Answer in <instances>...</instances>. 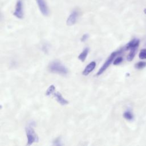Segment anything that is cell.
I'll use <instances>...</instances> for the list:
<instances>
[{"label": "cell", "mask_w": 146, "mask_h": 146, "mask_svg": "<svg viewBox=\"0 0 146 146\" xmlns=\"http://www.w3.org/2000/svg\"><path fill=\"white\" fill-rule=\"evenodd\" d=\"M49 70L54 73L65 75L68 73L67 68L58 61H53L48 66Z\"/></svg>", "instance_id": "6da1fadb"}, {"label": "cell", "mask_w": 146, "mask_h": 146, "mask_svg": "<svg viewBox=\"0 0 146 146\" xmlns=\"http://www.w3.org/2000/svg\"><path fill=\"white\" fill-rule=\"evenodd\" d=\"M34 125V123H31L26 127L25 129L26 136L27 138V145H30L33 144L34 143L37 142L38 140V137L36 134L35 133L33 128Z\"/></svg>", "instance_id": "7a4b0ae2"}, {"label": "cell", "mask_w": 146, "mask_h": 146, "mask_svg": "<svg viewBox=\"0 0 146 146\" xmlns=\"http://www.w3.org/2000/svg\"><path fill=\"white\" fill-rule=\"evenodd\" d=\"M96 67V62L94 61H92L91 62H90L84 68V71H83L82 74L84 76H87L91 72H92L94 68Z\"/></svg>", "instance_id": "9c48e42d"}, {"label": "cell", "mask_w": 146, "mask_h": 146, "mask_svg": "<svg viewBox=\"0 0 146 146\" xmlns=\"http://www.w3.org/2000/svg\"><path fill=\"white\" fill-rule=\"evenodd\" d=\"M55 90V87L54 85H51L47 88V90L46 92V95L47 96H50V95L54 94Z\"/></svg>", "instance_id": "4fadbf2b"}, {"label": "cell", "mask_w": 146, "mask_h": 146, "mask_svg": "<svg viewBox=\"0 0 146 146\" xmlns=\"http://www.w3.org/2000/svg\"><path fill=\"white\" fill-rule=\"evenodd\" d=\"M139 43H140V40L137 38H134L127 44L125 46V48L127 50L136 48L139 45Z\"/></svg>", "instance_id": "52a82bcc"}, {"label": "cell", "mask_w": 146, "mask_h": 146, "mask_svg": "<svg viewBox=\"0 0 146 146\" xmlns=\"http://www.w3.org/2000/svg\"><path fill=\"white\" fill-rule=\"evenodd\" d=\"M78 16V13L77 12V11L76 10L72 11L67 19V21H66L67 25L68 26H72L74 25L77 21Z\"/></svg>", "instance_id": "8992f818"}, {"label": "cell", "mask_w": 146, "mask_h": 146, "mask_svg": "<svg viewBox=\"0 0 146 146\" xmlns=\"http://www.w3.org/2000/svg\"><path fill=\"white\" fill-rule=\"evenodd\" d=\"M89 52V48L88 47H86L83 51L79 54V55L78 56V59L82 61V62H84L86 58V57L87 56V55L88 54Z\"/></svg>", "instance_id": "30bf717a"}, {"label": "cell", "mask_w": 146, "mask_h": 146, "mask_svg": "<svg viewBox=\"0 0 146 146\" xmlns=\"http://www.w3.org/2000/svg\"><path fill=\"white\" fill-rule=\"evenodd\" d=\"M88 37H89V35H88V34H84V35H82V38H81V39H80V40H81L82 42H85L86 40H87V39L88 38Z\"/></svg>", "instance_id": "ac0fdd59"}, {"label": "cell", "mask_w": 146, "mask_h": 146, "mask_svg": "<svg viewBox=\"0 0 146 146\" xmlns=\"http://www.w3.org/2000/svg\"><path fill=\"white\" fill-rule=\"evenodd\" d=\"M144 13L146 15V9H144Z\"/></svg>", "instance_id": "d6986e66"}, {"label": "cell", "mask_w": 146, "mask_h": 146, "mask_svg": "<svg viewBox=\"0 0 146 146\" xmlns=\"http://www.w3.org/2000/svg\"><path fill=\"white\" fill-rule=\"evenodd\" d=\"M122 52V50H118V51H113V52H112L111 54V55H110V56L108 57V58L107 59V60L106 61V62H104V63L103 64V65L100 67V68L99 69V70L98 71V72L96 74L97 76H99L101 74H102L103 73V72L106 70V69L109 67V66L112 63V62H113V60H114V59L115 58V57L120 54L121 52Z\"/></svg>", "instance_id": "3957f363"}, {"label": "cell", "mask_w": 146, "mask_h": 146, "mask_svg": "<svg viewBox=\"0 0 146 146\" xmlns=\"http://www.w3.org/2000/svg\"><path fill=\"white\" fill-rule=\"evenodd\" d=\"M54 98H55L56 100L61 105H66L68 103V102L65 99L62 95V94L59 92H55L54 94H53Z\"/></svg>", "instance_id": "ba28073f"}, {"label": "cell", "mask_w": 146, "mask_h": 146, "mask_svg": "<svg viewBox=\"0 0 146 146\" xmlns=\"http://www.w3.org/2000/svg\"><path fill=\"white\" fill-rule=\"evenodd\" d=\"M40 13L44 16H47L49 10L45 0H35Z\"/></svg>", "instance_id": "5b68a950"}, {"label": "cell", "mask_w": 146, "mask_h": 146, "mask_svg": "<svg viewBox=\"0 0 146 146\" xmlns=\"http://www.w3.org/2000/svg\"><path fill=\"white\" fill-rule=\"evenodd\" d=\"M139 57L141 59H146V48H144L141 50L139 52Z\"/></svg>", "instance_id": "9a60e30c"}, {"label": "cell", "mask_w": 146, "mask_h": 146, "mask_svg": "<svg viewBox=\"0 0 146 146\" xmlns=\"http://www.w3.org/2000/svg\"><path fill=\"white\" fill-rule=\"evenodd\" d=\"M53 145H62V140H61V138L60 137H57L56 139H55L54 141H53Z\"/></svg>", "instance_id": "e0dca14e"}, {"label": "cell", "mask_w": 146, "mask_h": 146, "mask_svg": "<svg viewBox=\"0 0 146 146\" xmlns=\"http://www.w3.org/2000/svg\"><path fill=\"white\" fill-rule=\"evenodd\" d=\"M13 15L18 19H22L23 18L24 14L23 9V3L22 0H18L17 1Z\"/></svg>", "instance_id": "277c9868"}, {"label": "cell", "mask_w": 146, "mask_h": 146, "mask_svg": "<svg viewBox=\"0 0 146 146\" xmlns=\"http://www.w3.org/2000/svg\"><path fill=\"white\" fill-rule=\"evenodd\" d=\"M123 60V59L121 56H119L117 58H116V59H115L114 61H113V64L114 65H118L119 64H120Z\"/></svg>", "instance_id": "2e32d148"}, {"label": "cell", "mask_w": 146, "mask_h": 146, "mask_svg": "<svg viewBox=\"0 0 146 146\" xmlns=\"http://www.w3.org/2000/svg\"><path fill=\"white\" fill-rule=\"evenodd\" d=\"M123 117L127 120H132L133 119V113L129 110L125 111L123 113Z\"/></svg>", "instance_id": "8fae6325"}, {"label": "cell", "mask_w": 146, "mask_h": 146, "mask_svg": "<svg viewBox=\"0 0 146 146\" xmlns=\"http://www.w3.org/2000/svg\"><path fill=\"white\" fill-rule=\"evenodd\" d=\"M146 66V62H143L140 61L135 64V68L137 69H141L144 68Z\"/></svg>", "instance_id": "5bb4252c"}, {"label": "cell", "mask_w": 146, "mask_h": 146, "mask_svg": "<svg viewBox=\"0 0 146 146\" xmlns=\"http://www.w3.org/2000/svg\"><path fill=\"white\" fill-rule=\"evenodd\" d=\"M136 52V48H133V49H131L130 50V52L128 54L127 57V59L128 61H132L133 60V59L134 58L135 54Z\"/></svg>", "instance_id": "7c38bea8"}]
</instances>
